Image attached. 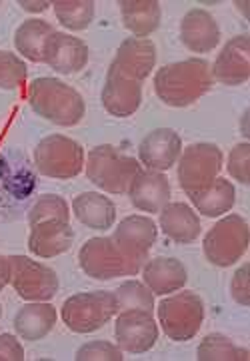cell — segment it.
Here are the masks:
<instances>
[{
    "label": "cell",
    "instance_id": "6da1fadb",
    "mask_svg": "<svg viewBox=\"0 0 250 361\" xmlns=\"http://www.w3.org/2000/svg\"><path fill=\"white\" fill-rule=\"evenodd\" d=\"M38 192V174L18 148L0 152V221L23 220Z\"/></svg>",
    "mask_w": 250,
    "mask_h": 361
},
{
    "label": "cell",
    "instance_id": "7a4b0ae2",
    "mask_svg": "<svg viewBox=\"0 0 250 361\" xmlns=\"http://www.w3.org/2000/svg\"><path fill=\"white\" fill-rule=\"evenodd\" d=\"M210 64L204 59H186L162 66L155 74L156 96L172 108H186L213 88Z\"/></svg>",
    "mask_w": 250,
    "mask_h": 361
},
{
    "label": "cell",
    "instance_id": "3957f363",
    "mask_svg": "<svg viewBox=\"0 0 250 361\" xmlns=\"http://www.w3.org/2000/svg\"><path fill=\"white\" fill-rule=\"evenodd\" d=\"M28 104L40 118L56 126H76L84 118V98L71 84L59 78H36L28 88Z\"/></svg>",
    "mask_w": 250,
    "mask_h": 361
},
{
    "label": "cell",
    "instance_id": "277c9868",
    "mask_svg": "<svg viewBox=\"0 0 250 361\" xmlns=\"http://www.w3.org/2000/svg\"><path fill=\"white\" fill-rule=\"evenodd\" d=\"M146 256L132 254L112 238H90L78 252V264L88 278L114 280L122 276H136L146 264Z\"/></svg>",
    "mask_w": 250,
    "mask_h": 361
},
{
    "label": "cell",
    "instance_id": "5b68a950",
    "mask_svg": "<svg viewBox=\"0 0 250 361\" xmlns=\"http://www.w3.org/2000/svg\"><path fill=\"white\" fill-rule=\"evenodd\" d=\"M84 168L88 180L108 194H124L132 178L141 172V164L136 158L122 154L110 144H100L88 152Z\"/></svg>",
    "mask_w": 250,
    "mask_h": 361
},
{
    "label": "cell",
    "instance_id": "8992f818",
    "mask_svg": "<svg viewBox=\"0 0 250 361\" xmlns=\"http://www.w3.org/2000/svg\"><path fill=\"white\" fill-rule=\"evenodd\" d=\"M250 244L249 221L239 214H228L218 220L204 235L203 250L206 259L216 268H230L246 254Z\"/></svg>",
    "mask_w": 250,
    "mask_h": 361
},
{
    "label": "cell",
    "instance_id": "52a82bcc",
    "mask_svg": "<svg viewBox=\"0 0 250 361\" xmlns=\"http://www.w3.org/2000/svg\"><path fill=\"white\" fill-rule=\"evenodd\" d=\"M204 302L194 291H174L158 303V326L172 341H189L203 327Z\"/></svg>",
    "mask_w": 250,
    "mask_h": 361
},
{
    "label": "cell",
    "instance_id": "ba28073f",
    "mask_svg": "<svg viewBox=\"0 0 250 361\" xmlns=\"http://www.w3.org/2000/svg\"><path fill=\"white\" fill-rule=\"evenodd\" d=\"M117 314V302L112 291H81L62 303L60 317L64 326L74 334H93L107 326Z\"/></svg>",
    "mask_w": 250,
    "mask_h": 361
},
{
    "label": "cell",
    "instance_id": "9c48e42d",
    "mask_svg": "<svg viewBox=\"0 0 250 361\" xmlns=\"http://www.w3.org/2000/svg\"><path fill=\"white\" fill-rule=\"evenodd\" d=\"M35 168L38 174L47 178H76L84 168V148L69 136L50 134L36 144Z\"/></svg>",
    "mask_w": 250,
    "mask_h": 361
},
{
    "label": "cell",
    "instance_id": "30bf717a",
    "mask_svg": "<svg viewBox=\"0 0 250 361\" xmlns=\"http://www.w3.org/2000/svg\"><path fill=\"white\" fill-rule=\"evenodd\" d=\"M222 150L210 142H196L180 152L179 184L191 198L215 182L222 170Z\"/></svg>",
    "mask_w": 250,
    "mask_h": 361
},
{
    "label": "cell",
    "instance_id": "8fae6325",
    "mask_svg": "<svg viewBox=\"0 0 250 361\" xmlns=\"http://www.w3.org/2000/svg\"><path fill=\"white\" fill-rule=\"evenodd\" d=\"M11 283L26 302H48L59 291V276L52 268L26 256H11Z\"/></svg>",
    "mask_w": 250,
    "mask_h": 361
},
{
    "label": "cell",
    "instance_id": "7c38bea8",
    "mask_svg": "<svg viewBox=\"0 0 250 361\" xmlns=\"http://www.w3.org/2000/svg\"><path fill=\"white\" fill-rule=\"evenodd\" d=\"M117 345L129 353H146L158 341V324L153 312L144 310H124L119 312L114 326Z\"/></svg>",
    "mask_w": 250,
    "mask_h": 361
},
{
    "label": "cell",
    "instance_id": "4fadbf2b",
    "mask_svg": "<svg viewBox=\"0 0 250 361\" xmlns=\"http://www.w3.org/2000/svg\"><path fill=\"white\" fill-rule=\"evenodd\" d=\"M100 100L108 114L119 118L132 116L143 104V82L126 76L114 66H108Z\"/></svg>",
    "mask_w": 250,
    "mask_h": 361
},
{
    "label": "cell",
    "instance_id": "5bb4252c",
    "mask_svg": "<svg viewBox=\"0 0 250 361\" xmlns=\"http://www.w3.org/2000/svg\"><path fill=\"white\" fill-rule=\"evenodd\" d=\"M88 56L90 50L84 40L56 30L54 35H50L42 50V62H47L59 74H76L84 71V66L88 64Z\"/></svg>",
    "mask_w": 250,
    "mask_h": 361
},
{
    "label": "cell",
    "instance_id": "9a60e30c",
    "mask_svg": "<svg viewBox=\"0 0 250 361\" xmlns=\"http://www.w3.org/2000/svg\"><path fill=\"white\" fill-rule=\"evenodd\" d=\"M213 80L225 86H240L250 78V38L239 35L230 38L220 54L216 56L215 66L210 68Z\"/></svg>",
    "mask_w": 250,
    "mask_h": 361
},
{
    "label": "cell",
    "instance_id": "2e32d148",
    "mask_svg": "<svg viewBox=\"0 0 250 361\" xmlns=\"http://www.w3.org/2000/svg\"><path fill=\"white\" fill-rule=\"evenodd\" d=\"M182 140L172 128H156L148 132L138 146V158L143 166L156 172H167L179 162Z\"/></svg>",
    "mask_w": 250,
    "mask_h": 361
},
{
    "label": "cell",
    "instance_id": "e0dca14e",
    "mask_svg": "<svg viewBox=\"0 0 250 361\" xmlns=\"http://www.w3.org/2000/svg\"><path fill=\"white\" fill-rule=\"evenodd\" d=\"M126 192L132 206L146 214H158L170 202V194H172L165 172H156V170H141L132 178Z\"/></svg>",
    "mask_w": 250,
    "mask_h": 361
},
{
    "label": "cell",
    "instance_id": "ac0fdd59",
    "mask_svg": "<svg viewBox=\"0 0 250 361\" xmlns=\"http://www.w3.org/2000/svg\"><path fill=\"white\" fill-rule=\"evenodd\" d=\"M180 40L196 54L213 52L220 42V26L208 11L192 8L180 20Z\"/></svg>",
    "mask_w": 250,
    "mask_h": 361
},
{
    "label": "cell",
    "instance_id": "d6986e66",
    "mask_svg": "<svg viewBox=\"0 0 250 361\" xmlns=\"http://www.w3.org/2000/svg\"><path fill=\"white\" fill-rule=\"evenodd\" d=\"M156 64V47L148 38H126L117 50V56L110 66L124 72L134 80L144 82L150 72L155 71Z\"/></svg>",
    "mask_w": 250,
    "mask_h": 361
},
{
    "label": "cell",
    "instance_id": "ffe728a7",
    "mask_svg": "<svg viewBox=\"0 0 250 361\" xmlns=\"http://www.w3.org/2000/svg\"><path fill=\"white\" fill-rule=\"evenodd\" d=\"M74 242V230L71 228V221L48 220L38 221L30 226L28 235V250L38 257H56L71 250Z\"/></svg>",
    "mask_w": 250,
    "mask_h": 361
},
{
    "label": "cell",
    "instance_id": "44dd1931",
    "mask_svg": "<svg viewBox=\"0 0 250 361\" xmlns=\"http://www.w3.org/2000/svg\"><path fill=\"white\" fill-rule=\"evenodd\" d=\"M143 280L155 295H168L182 290L189 281V271L177 257H155L146 259L143 266Z\"/></svg>",
    "mask_w": 250,
    "mask_h": 361
},
{
    "label": "cell",
    "instance_id": "7402d4cb",
    "mask_svg": "<svg viewBox=\"0 0 250 361\" xmlns=\"http://www.w3.org/2000/svg\"><path fill=\"white\" fill-rule=\"evenodd\" d=\"M158 214V226L168 240L177 244H192L201 235V218L189 204L168 202Z\"/></svg>",
    "mask_w": 250,
    "mask_h": 361
},
{
    "label": "cell",
    "instance_id": "603a6c76",
    "mask_svg": "<svg viewBox=\"0 0 250 361\" xmlns=\"http://www.w3.org/2000/svg\"><path fill=\"white\" fill-rule=\"evenodd\" d=\"M59 312L48 302H30L14 315V329L24 341H38L47 338L56 326Z\"/></svg>",
    "mask_w": 250,
    "mask_h": 361
},
{
    "label": "cell",
    "instance_id": "cb8c5ba5",
    "mask_svg": "<svg viewBox=\"0 0 250 361\" xmlns=\"http://www.w3.org/2000/svg\"><path fill=\"white\" fill-rule=\"evenodd\" d=\"M74 218L90 230H110L117 220V206L98 192H83L72 200Z\"/></svg>",
    "mask_w": 250,
    "mask_h": 361
},
{
    "label": "cell",
    "instance_id": "d4e9b609",
    "mask_svg": "<svg viewBox=\"0 0 250 361\" xmlns=\"http://www.w3.org/2000/svg\"><path fill=\"white\" fill-rule=\"evenodd\" d=\"M156 235H158V228L155 220H150L148 216H138V214L124 218L112 233V238L122 247H126L132 254L146 257H148V250L155 245Z\"/></svg>",
    "mask_w": 250,
    "mask_h": 361
},
{
    "label": "cell",
    "instance_id": "484cf974",
    "mask_svg": "<svg viewBox=\"0 0 250 361\" xmlns=\"http://www.w3.org/2000/svg\"><path fill=\"white\" fill-rule=\"evenodd\" d=\"M122 24L136 38H146L160 26V2L156 0H122L119 2Z\"/></svg>",
    "mask_w": 250,
    "mask_h": 361
},
{
    "label": "cell",
    "instance_id": "4316f807",
    "mask_svg": "<svg viewBox=\"0 0 250 361\" xmlns=\"http://www.w3.org/2000/svg\"><path fill=\"white\" fill-rule=\"evenodd\" d=\"M191 202L206 218H218L234 208L237 188L227 178H216L206 190L191 196Z\"/></svg>",
    "mask_w": 250,
    "mask_h": 361
},
{
    "label": "cell",
    "instance_id": "83f0119b",
    "mask_svg": "<svg viewBox=\"0 0 250 361\" xmlns=\"http://www.w3.org/2000/svg\"><path fill=\"white\" fill-rule=\"evenodd\" d=\"M50 35H54L52 24L47 23V20H40V18H30V20H24L16 28L14 47L24 59H28L30 62H42V50H44V44H47Z\"/></svg>",
    "mask_w": 250,
    "mask_h": 361
},
{
    "label": "cell",
    "instance_id": "f1b7e54d",
    "mask_svg": "<svg viewBox=\"0 0 250 361\" xmlns=\"http://www.w3.org/2000/svg\"><path fill=\"white\" fill-rule=\"evenodd\" d=\"M198 361H249L250 351L222 334H208L196 350Z\"/></svg>",
    "mask_w": 250,
    "mask_h": 361
},
{
    "label": "cell",
    "instance_id": "f546056e",
    "mask_svg": "<svg viewBox=\"0 0 250 361\" xmlns=\"http://www.w3.org/2000/svg\"><path fill=\"white\" fill-rule=\"evenodd\" d=\"M59 23L69 30H86L95 20L96 4L93 0H56L52 2Z\"/></svg>",
    "mask_w": 250,
    "mask_h": 361
},
{
    "label": "cell",
    "instance_id": "4dcf8cb0",
    "mask_svg": "<svg viewBox=\"0 0 250 361\" xmlns=\"http://www.w3.org/2000/svg\"><path fill=\"white\" fill-rule=\"evenodd\" d=\"M112 295L117 302V314L124 310H144V312L155 310V293L146 288V283L141 281H124L112 291Z\"/></svg>",
    "mask_w": 250,
    "mask_h": 361
},
{
    "label": "cell",
    "instance_id": "1f68e13d",
    "mask_svg": "<svg viewBox=\"0 0 250 361\" xmlns=\"http://www.w3.org/2000/svg\"><path fill=\"white\" fill-rule=\"evenodd\" d=\"M28 224L35 226L38 221L59 220L71 221V208L66 204V200L59 194H42L35 200L32 208L28 210Z\"/></svg>",
    "mask_w": 250,
    "mask_h": 361
},
{
    "label": "cell",
    "instance_id": "d6a6232c",
    "mask_svg": "<svg viewBox=\"0 0 250 361\" xmlns=\"http://www.w3.org/2000/svg\"><path fill=\"white\" fill-rule=\"evenodd\" d=\"M28 68L24 60L12 52L0 50V88L2 90H16L26 80Z\"/></svg>",
    "mask_w": 250,
    "mask_h": 361
},
{
    "label": "cell",
    "instance_id": "836d02e7",
    "mask_svg": "<svg viewBox=\"0 0 250 361\" xmlns=\"http://www.w3.org/2000/svg\"><path fill=\"white\" fill-rule=\"evenodd\" d=\"M76 361H122L124 355H122V350L119 345L110 343V341H105V339H96V341H88L84 343L83 348H78L76 355H74Z\"/></svg>",
    "mask_w": 250,
    "mask_h": 361
},
{
    "label": "cell",
    "instance_id": "e575fe53",
    "mask_svg": "<svg viewBox=\"0 0 250 361\" xmlns=\"http://www.w3.org/2000/svg\"><path fill=\"white\" fill-rule=\"evenodd\" d=\"M227 170H228V174L232 176L237 182L244 184V186H249L250 184V144L249 142H240V144H237V146L230 150Z\"/></svg>",
    "mask_w": 250,
    "mask_h": 361
},
{
    "label": "cell",
    "instance_id": "d590c367",
    "mask_svg": "<svg viewBox=\"0 0 250 361\" xmlns=\"http://www.w3.org/2000/svg\"><path fill=\"white\" fill-rule=\"evenodd\" d=\"M230 295L232 300L240 305H250V288H249V264L240 266L232 281H230Z\"/></svg>",
    "mask_w": 250,
    "mask_h": 361
},
{
    "label": "cell",
    "instance_id": "8d00e7d4",
    "mask_svg": "<svg viewBox=\"0 0 250 361\" xmlns=\"http://www.w3.org/2000/svg\"><path fill=\"white\" fill-rule=\"evenodd\" d=\"M24 348L16 336L0 334V361H23Z\"/></svg>",
    "mask_w": 250,
    "mask_h": 361
},
{
    "label": "cell",
    "instance_id": "74e56055",
    "mask_svg": "<svg viewBox=\"0 0 250 361\" xmlns=\"http://www.w3.org/2000/svg\"><path fill=\"white\" fill-rule=\"evenodd\" d=\"M11 274H12L11 257H6L0 254V291L4 290V288L11 283Z\"/></svg>",
    "mask_w": 250,
    "mask_h": 361
},
{
    "label": "cell",
    "instance_id": "f35d334b",
    "mask_svg": "<svg viewBox=\"0 0 250 361\" xmlns=\"http://www.w3.org/2000/svg\"><path fill=\"white\" fill-rule=\"evenodd\" d=\"M18 4L28 12H44L48 6H52V2H47V0H35V2L32 0H18Z\"/></svg>",
    "mask_w": 250,
    "mask_h": 361
},
{
    "label": "cell",
    "instance_id": "ab89813d",
    "mask_svg": "<svg viewBox=\"0 0 250 361\" xmlns=\"http://www.w3.org/2000/svg\"><path fill=\"white\" fill-rule=\"evenodd\" d=\"M0 4H2V2H0Z\"/></svg>",
    "mask_w": 250,
    "mask_h": 361
}]
</instances>
